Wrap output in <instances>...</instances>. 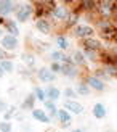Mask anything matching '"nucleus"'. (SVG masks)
I'll use <instances>...</instances> for the list:
<instances>
[{
	"label": "nucleus",
	"mask_w": 117,
	"mask_h": 132,
	"mask_svg": "<svg viewBox=\"0 0 117 132\" xmlns=\"http://www.w3.org/2000/svg\"><path fill=\"white\" fill-rule=\"evenodd\" d=\"M71 132H83V130H82V129H72Z\"/></svg>",
	"instance_id": "c9c22d12"
},
{
	"label": "nucleus",
	"mask_w": 117,
	"mask_h": 132,
	"mask_svg": "<svg viewBox=\"0 0 117 132\" xmlns=\"http://www.w3.org/2000/svg\"><path fill=\"white\" fill-rule=\"evenodd\" d=\"M71 58H72L74 64H75L79 69H80V68H85V66H87V60H85V56H83L82 50H74L72 53H71Z\"/></svg>",
	"instance_id": "2eb2a0df"
},
{
	"label": "nucleus",
	"mask_w": 117,
	"mask_h": 132,
	"mask_svg": "<svg viewBox=\"0 0 117 132\" xmlns=\"http://www.w3.org/2000/svg\"><path fill=\"white\" fill-rule=\"evenodd\" d=\"M3 76H5V71H3L2 68H0V77H3Z\"/></svg>",
	"instance_id": "f704fd0d"
},
{
	"label": "nucleus",
	"mask_w": 117,
	"mask_h": 132,
	"mask_svg": "<svg viewBox=\"0 0 117 132\" xmlns=\"http://www.w3.org/2000/svg\"><path fill=\"white\" fill-rule=\"evenodd\" d=\"M60 74H63L64 77H69V79H75V77H79V76H80V69L77 68L74 63H71V64L63 63V66H61V72H60Z\"/></svg>",
	"instance_id": "1a4fd4ad"
},
{
	"label": "nucleus",
	"mask_w": 117,
	"mask_h": 132,
	"mask_svg": "<svg viewBox=\"0 0 117 132\" xmlns=\"http://www.w3.org/2000/svg\"><path fill=\"white\" fill-rule=\"evenodd\" d=\"M66 53L64 52H61V50H53L50 53V58H51V61H55V63H64V60H66Z\"/></svg>",
	"instance_id": "393cba45"
},
{
	"label": "nucleus",
	"mask_w": 117,
	"mask_h": 132,
	"mask_svg": "<svg viewBox=\"0 0 117 132\" xmlns=\"http://www.w3.org/2000/svg\"><path fill=\"white\" fill-rule=\"evenodd\" d=\"M109 50V53H111L114 58H117V44H109V47H106Z\"/></svg>",
	"instance_id": "473e14b6"
},
{
	"label": "nucleus",
	"mask_w": 117,
	"mask_h": 132,
	"mask_svg": "<svg viewBox=\"0 0 117 132\" xmlns=\"http://www.w3.org/2000/svg\"><path fill=\"white\" fill-rule=\"evenodd\" d=\"M13 124L10 121H0V132H11Z\"/></svg>",
	"instance_id": "c85d7f7f"
},
{
	"label": "nucleus",
	"mask_w": 117,
	"mask_h": 132,
	"mask_svg": "<svg viewBox=\"0 0 117 132\" xmlns=\"http://www.w3.org/2000/svg\"><path fill=\"white\" fill-rule=\"evenodd\" d=\"M34 24H35V29H38V32H42V34H51L53 32V26L47 18H38L35 19Z\"/></svg>",
	"instance_id": "f8f14e48"
},
{
	"label": "nucleus",
	"mask_w": 117,
	"mask_h": 132,
	"mask_svg": "<svg viewBox=\"0 0 117 132\" xmlns=\"http://www.w3.org/2000/svg\"><path fill=\"white\" fill-rule=\"evenodd\" d=\"M15 16H16V23H26L34 16V5L32 2L27 3H23L16 6V11H15Z\"/></svg>",
	"instance_id": "7ed1b4c3"
},
{
	"label": "nucleus",
	"mask_w": 117,
	"mask_h": 132,
	"mask_svg": "<svg viewBox=\"0 0 117 132\" xmlns=\"http://www.w3.org/2000/svg\"><path fill=\"white\" fill-rule=\"evenodd\" d=\"M34 97H35V100H38V102H47V95H45V90L42 89V87H38V85H35L34 87Z\"/></svg>",
	"instance_id": "bb28decb"
},
{
	"label": "nucleus",
	"mask_w": 117,
	"mask_h": 132,
	"mask_svg": "<svg viewBox=\"0 0 117 132\" xmlns=\"http://www.w3.org/2000/svg\"><path fill=\"white\" fill-rule=\"evenodd\" d=\"M56 47H58V50L66 52L69 48V39L64 36V34H58L56 36Z\"/></svg>",
	"instance_id": "4be33fe9"
},
{
	"label": "nucleus",
	"mask_w": 117,
	"mask_h": 132,
	"mask_svg": "<svg viewBox=\"0 0 117 132\" xmlns=\"http://www.w3.org/2000/svg\"><path fill=\"white\" fill-rule=\"evenodd\" d=\"M23 60H24V63L27 64V66H31V68L35 64V61H34V56H32V55H29V53H24V55H23Z\"/></svg>",
	"instance_id": "7c9ffc66"
},
{
	"label": "nucleus",
	"mask_w": 117,
	"mask_h": 132,
	"mask_svg": "<svg viewBox=\"0 0 117 132\" xmlns=\"http://www.w3.org/2000/svg\"><path fill=\"white\" fill-rule=\"evenodd\" d=\"M74 90H75V94H77V95H82V97H88V95H90V92H92V89H90L83 81H80L79 84H77V87H75Z\"/></svg>",
	"instance_id": "b1692460"
},
{
	"label": "nucleus",
	"mask_w": 117,
	"mask_h": 132,
	"mask_svg": "<svg viewBox=\"0 0 117 132\" xmlns=\"http://www.w3.org/2000/svg\"><path fill=\"white\" fill-rule=\"evenodd\" d=\"M15 113H16V108H15V106H13V108H8V110L3 113V121H10L11 118L15 116Z\"/></svg>",
	"instance_id": "c756f323"
},
{
	"label": "nucleus",
	"mask_w": 117,
	"mask_h": 132,
	"mask_svg": "<svg viewBox=\"0 0 117 132\" xmlns=\"http://www.w3.org/2000/svg\"><path fill=\"white\" fill-rule=\"evenodd\" d=\"M82 48H88V50H93V52H101L104 50V44H103V40L100 37H88V39H83V40H79Z\"/></svg>",
	"instance_id": "423d86ee"
},
{
	"label": "nucleus",
	"mask_w": 117,
	"mask_h": 132,
	"mask_svg": "<svg viewBox=\"0 0 117 132\" xmlns=\"http://www.w3.org/2000/svg\"><path fill=\"white\" fill-rule=\"evenodd\" d=\"M83 82H85L92 90H95V92H104L106 87H108L106 82L101 81V79H98L95 74H85V76H83Z\"/></svg>",
	"instance_id": "39448f33"
},
{
	"label": "nucleus",
	"mask_w": 117,
	"mask_h": 132,
	"mask_svg": "<svg viewBox=\"0 0 117 132\" xmlns=\"http://www.w3.org/2000/svg\"><path fill=\"white\" fill-rule=\"evenodd\" d=\"M79 19H80V11L75 10V8H71V13H69L67 19H66V23H64V31H67V29L72 31L75 26L79 24Z\"/></svg>",
	"instance_id": "9d476101"
},
{
	"label": "nucleus",
	"mask_w": 117,
	"mask_h": 132,
	"mask_svg": "<svg viewBox=\"0 0 117 132\" xmlns=\"http://www.w3.org/2000/svg\"><path fill=\"white\" fill-rule=\"evenodd\" d=\"M3 28L8 31V34H10V36H13V37H18V36H19L18 23H16V21H13V19H8V18H6V23H5Z\"/></svg>",
	"instance_id": "6ab92c4d"
},
{
	"label": "nucleus",
	"mask_w": 117,
	"mask_h": 132,
	"mask_svg": "<svg viewBox=\"0 0 117 132\" xmlns=\"http://www.w3.org/2000/svg\"><path fill=\"white\" fill-rule=\"evenodd\" d=\"M58 119H60V122H61V127L63 129H67V127H71V124H72V119H71V113L69 111H66V110H58Z\"/></svg>",
	"instance_id": "4468645a"
},
{
	"label": "nucleus",
	"mask_w": 117,
	"mask_h": 132,
	"mask_svg": "<svg viewBox=\"0 0 117 132\" xmlns=\"http://www.w3.org/2000/svg\"><path fill=\"white\" fill-rule=\"evenodd\" d=\"M82 53L85 56L87 63H100V52H93V50H88V48H82Z\"/></svg>",
	"instance_id": "412c9836"
},
{
	"label": "nucleus",
	"mask_w": 117,
	"mask_h": 132,
	"mask_svg": "<svg viewBox=\"0 0 117 132\" xmlns=\"http://www.w3.org/2000/svg\"><path fill=\"white\" fill-rule=\"evenodd\" d=\"M35 97H34V94H29V95H26V98L23 100V103H21V108L26 111V110H29V111H32V110H35Z\"/></svg>",
	"instance_id": "aec40b11"
},
{
	"label": "nucleus",
	"mask_w": 117,
	"mask_h": 132,
	"mask_svg": "<svg viewBox=\"0 0 117 132\" xmlns=\"http://www.w3.org/2000/svg\"><path fill=\"white\" fill-rule=\"evenodd\" d=\"M43 105H45V113H47V114L50 116V119H53V118H56V116H58V108H56L55 102L47 100Z\"/></svg>",
	"instance_id": "5701e85b"
},
{
	"label": "nucleus",
	"mask_w": 117,
	"mask_h": 132,
	"mask_svg": "<svg viewBox=\"0 0 117 132\" xmlns=\"http://www.w3.org/2000/svg\"><path fill=\"white\" fill-rule=\"evenodd\" d=\"M95 32L100 36L101 40H106L109 44L114 42V39L117 36V28L112 24L111 19H103V18H96L93 23Z\"/></svg>",
	"instance_id": "f257e3e1"
},
{
	"label": "nucleus",
	"mask_w": 117,
	"mask_h": 132,
	"mask_svg": "<svg viewBox=\"0 0 117 132\" xmlns=\"http://www.w3.org/2000/svg\"><path fill=\"white\" fill-rule=\"evenodd\" d=\"M5 23H6V18L0 16V28H3V26H5Z\"/></svg>",
	"instance_id": "72a5a7b5"
},
{
	"label": "nucleus",
	"mask_w": 117,
	"mask_h": 132,
	"mask_svg": "<svg viewBox=\"0 0 117 132\" xmlns=\"http://www.w3.org/2000/svg\"><path fill=\"white\" fill-rule=\"evenodd\" d=\"M71 32H72V36L77 39V40H83V39L93 37L96 34L93 24H85V23H79Z\"/></svg>",
	"instance_id": "20e7f679"
},
{
	"label": "nucleus",
	"mask_w": 117,
	"mask_h": 132,
	"mask_svg": "<svg viewBox=\"0 0 117 132\" xmlns=\"http://www.w3.org/2000/svg\"><path fill=\"white\" fill-rule=\"evenodd\" d=\"M64 98H66V100H74V98L77 97V94H75V90L72 89V87H66L64 89Z\"/></svg>",
	"instance_id": "cd10ccee"
},
{
	"label": "nucleus",
	"mask_w": 117,
	"mask_h": 132,
	"mask_svg": "<svg viewBox=\"0 0 117 132\" xmlns=\"http://www.w3.org/2000/svg\"><path fill=\"white\" fill-rule=\"evenodd\" d=\"M16 11V3L10 2V0H0V16L6 18L8 15Z\"/></svg>",
	"instance_id": "ddd939ff"
},
{
	"label": "nucleus",
	"mask_w": 117,
	"mask_h": 132,
	"mask_svg": "<svg viewBox=\"0 0 117 132\" xmlns=\"http://www.w3.org/2000/svg\"><path fill=\"white\" fill-rule=\"evenodd\" d=\"M45 95H47V100L56 102V100H60V97H61V90L58 89L56 85H48V87L45 89Z\"/></svg>",
	"instance_id": "dca6fc26"
},
{
	"label": "nucleus",
	"mask_w": 117,
	"mask_h": 132,
	"mask_svg": "<svg viewBox=\"0 0 117 132\" xmlns=\"http://www.w3.org/2000/svg\"><path fill=\"white\" fill-rule=\"evenodd\" d=\"M32 118H34L35 121H38V122H43V124H48V122H51V119H50V116L45 113V110H32Z\"/></svg>",
	"instance_id": "f3484780"
},
{
	"label": "nucleus",
	"mask_w": 117,
	"mask_h": 132,
	"mask_svg": "<svg viewBox=\"0 0 117 132\" xmlns=\"http://www.w3.org/2000/svg\"><path fill=\"white\" fill-rule=\"evenodd\" d=\"M61 66H63L61 63H55V61H51V64L48 66V68H50V69L56 74V72H61Z\"/></svg>",
	"instance_id": "2f4dec72"
},
{
	"label": "nucleus",
	"mask_w": 117,
	"mask_h": 132,
	"mask_svg": "<svg viewBox=\"0 0 117 132\" xmlns=\"http://www.w3.org/2000/svg\"><path fill=\"white\" fill-rule=\"evenodd\" d=\"M3 37V31H2V28H0V39Z\"/></svg>",
	"instance_id": "e433bc0d"
},
{
	"label": "nucleus",
	"mask_w": 117,
	"mask_h": 132,
	"mask_svg": "<svg viewBox=\"0 0 117 132\" xmlns=\"http://www.w3.org/2000/svg\"><path fill=\"white\" fill-rule=\"evenodd\" d=\"M35 76H37V79L40 82H45V84H51L56 79V74L48 68V66H42V68H38L37 72H35Z\"/></svg>",
	"instance_id": "6e6552de"
},
{
	"label": "nucleus",
	"mask_w": 117,
	"mask_h": 132,
	"mask_svg": "<svg viewBox=\"0 0 117 132\" xmlns=\"http://www.w3.org/2000/svg\"><path fill=\"white\" fill-rule=\"evenodd\" d=\"M2 53H3V50H2V48H0V58H2Z\"/></svg>",
	"instance_id": "4c0bfd02"
},
{
	"label": "nucleus",
	"mask_w": 117,
	"mask_h": 132,
	"mask_svg": "<svg viewBox=\"0 0 117 132\" xmlns=\"http://www.w3.org/2000/svg\"><path fill=\"white\" fill-rule=\"evenodd\" d=\"M63 108L66 110V111H69V113L77 114V116L83 113V105H82V103H79L77 100H64Z\"/></svg>",
	"instance_id": "9b49d317"
},
{
	"label": "nucleus",
	"mask_w": 117,
	"mask_h": 132,
	"mask_svg": "<svg viewBox=\"0 0 117 132\" xmlns=\"http://www.w3.org/2000/svg\"><path fill=\"white\" fill-rule=\"evenodd\" d=\"M92 113H93V116L96 118V119H104L106 114H108V110H106V106L103 103H95Z\"/></svg>",
	"instance_id": "a211bd4d"
},
{
	"label": "nucleus",
	"mask_w": 117,
	"mask_h": 132,
	"mask_svg": "<svg viewBox=\"0 0 117 132\" xmlns=\"http://www.w3.org/2000/svg\"><path fill=\"white\" fill-rule=\"evenodd\" d=\"M0 68H2L6 72H13V69H15V64H13V61L10 60V58H0Z\"/></svg>",
	"instance_id": "a878e982"
},
{
	"label": "nucleus",
	"mask_w": 117,
	"mask_h": 132,
	"mask_svg": "<svg viewBox=\"0 0 117 132\" xmlns=\"http://www.w3.org/2000/svg\"><path fill=\"white\" fill-rule=\"evenodd\" d=\"M117 10V2L112 0H103V2L96 3V11L95 15L103 19H111V16L114 15V11Z\"/></svg>",
	"instance_id": "f03ea898"
},
{
	"label": "nucleus",
	"mask_w": 117,
	"mask_h": 132,
	"mask_svg": "<svg viewBox=\"0 0 117 132\" xmlns=\"http://www.w3.org/2000/svg\"><path fill=\"white\" fill-rule=\"evenodd\" d=\"M19 47V40L18 37H13L10 34H5L2 39H0V48L3 52H15Z\"/></svg>",
	"instance_id": "0eeeda50"
},
{
	"label": "nucleus",
	"mask_w": 117,
	"mask_h": 132,
	"mask_svg": "<svg viewBox=\"0 0 117 132\" xmlns=\"http://www.w3.org/2000/svg\"><path fill=\"white\" fill-rule=\"evenodd\" d=\"M112 44H117V36H115V39H114V42Z\"/></svg>",
	"instance_id": "58836bf2"
}]
</instances>
